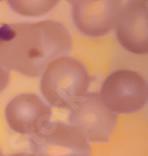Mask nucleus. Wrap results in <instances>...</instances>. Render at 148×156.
<instances>
[{
  "mask_svg": "<svg viewBox=\"0 0 148 156\" xmlns=\"http://www.w3.org/2000/svg\"><path fill=\"white\" fill-rule=\"evenodd\" d=\"M76 28L87 36L99 37L114 30L122 0H72Z\"/></svg>",
  "mask_w": 148,
  "mask_h": 156,
  "instance_id": "obj_7",
  "label": "nucleus"
},
{
  "mask_svg": "<svg viewBox=\"0 0 148 156\" xmlns=\"http://www.w3.org/2000/svg\"><path fill=\"white\" fill-rule=\"evenodd\" d=\"M72 37L59 22L0 26V64L26 76H39L52 60L68 55Z\"/></svg>",
  "mask_w": 148,
  "mask_h": 156,
  "instance_id": "obj_1",
  "label": "nucleus"
},
{
  "mask_svg": "<svg viewBox=\"0 0 148 156\" xmlns=\"http://www.w3.org/2000/svg\"><path fill=\"white\" fill-rule=\"evenodd\" d=\"M114 30L127 51L148 54V0H128L122 5Z\"/></svg>",
  "mask_w": 148,
  "mask_h": 156,
  "instance_id": "obj_6",
  "label": "nucleus"
},
{
  "mask_svg": "<svg viewBox=\"0 0 148 156\" xmlns=\"http://www.w3.org/2000/svg\"><path fill=\"white\" fill-rule=\"evenodd\" d=\"M88 86L87 68L80 60L68 55L52 60L41 73V94L54 107L69 108L87 94Z\"/></svg>",
  "mask_w": 148,
  "mask_h": 156,
  "instance_id": "obj_2",
  "label": "nucleus"
},
{
  "mask_svg": "<svg viewBox=\"0 0 148 156\" xmlns=\"http://www.w3.org/2000/svg\"><path fill=\"white\" fill-rule=\"evenodd\" d=\"M99 95L114 113L136 112L148 103L147 81L131 69L112 72L104 80Z\"/></svg>",
  "mask_w": 148,
  "mask_h": 156,
  "instance_id": "obj_4",
  "label": "nucleus"
},
{
  "mask_svg": "<svg viewBox=\"0 0 148 156\" xmlns=\"http://www.w3.org/2000/svg\"><path fill=\"white\" fill-rule=\"evenodd\" d=\"M51 107L33 94L17 95L7 104L5 120L9 128L22 135H33L51 120Z\"/></svg>",
  "mask_w": 148,
  "mask_h": 156,
  "instance_id": "obj_8",
  "label": "nucleus"
},
{
  "mask_svg": "<svg viewBox=\"0 0 148 156\" xmlns=\"http://www.w3.org/2000/svg\"><path fill=\"white\" fill-rule=\"evenodd\" d=\"M8 156H36L33 154H13V155H8Z\"/></svg>",
  "mask_w": 148,
  "mask_h": 156,
  "instance_id": "obj_11",
  "label": "nucleus"
},
{
  "mask_svg": "<svg viewBox=\"0 0 148 156\" xmlns=\"http://www.w3.org/2000/svg\"><path fill=\"white\" fill-rule=\"evenodd\" d=\"M68 2H69V3H72V0H68Z\"/></svg>",
  "mask_w": 148,
  "mask_h": 156,
  "instance_id": "obj_12",
  "label": "nucleus"
},
{
  "mask_svg": "<svg viewBox=\"0 0 148 156\" xmlns=\"http://www.w3.org/2000/svg\"><path fill=\"white\" fill-rule=\"evenodd\" d=\"M32 154L36 156H91L90 143L75 127L67 123H48L31 135Z\"/></svg>",
  "mask_w": 148,
  "mask_h": 156,
  "instance_id": "obj_5",
  "label": "nucleus"
},
{
  "mask_svg": "<svg viewBox=\"0 0 148 156\" xmlns=\"http://www.w3.org/2000/svg\"><path fill=\"white\" fill-rule=\"evenodd\" d=\"M0 156H3V155H2V151H0Z\"/></svg>",
  "mask_w": 148,
  "mask_h": 156,
  "instance_id": "obj_13",
  "label": "nucleus"
},
{
  "mask_svg": "<svg viewBox=\"0 0 148 156\" xmlns=\"http://www.w3.org/2000/svg\"><path fill=\"white\" fill-rule=\"evenodd\" d=\"M147 90H148V84H147Z\"/></svg>",
  "mask_w": 148,
  "mask_h": 156,
  "instance_id": "obj_14",
  "label": "nucleus"
},
{
  "mask_svg": "<svg viewBox=\"0 0 148 156\" xmlns=\"http://www.w3.org/2000/svg\"><path fill=\"white\" fill-rule=\"evenodd\" d=\"M118 118L99 94H87L69 107V124L88 141H107L115 131Z\"/></svg>",
  "mask_w": 148,
  "mask_h": 156,
  "instance_id": "obj_3",
  "label": "nucleus"
},
{
  "mask_svg": "<svg viewBox=\"0 0 148 156\" xmlns=\"http://www.w3.org/2000/svg\"><path fill=\"white\" fill-rule=\"evenodd\" d=\"M8 81H9V72H8V69L0 64V92H2L7 87Z\"/></svg>",
  "mask_w": 148,
  "mask_h": 156,
  "instance_id": "obj_10",
  "label": "nucleus"
},
{
  "mask_svg": "<svg viewBox=\"0 0 148 156\" xmlns=\"http://www.w3.org/2000/svg\"><path fill=\"white\" fill-rule=\"evenodd\" d=\"M13 12L27 17L43 16L60 0H5Z\"/></svg>",
  "mask_w": 148,
  "mask_h": 156,
  "instance_id": "obj_9",
  "label": "nucleus"
}]
</instances>
